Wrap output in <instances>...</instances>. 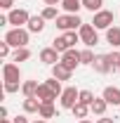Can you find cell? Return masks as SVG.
I'll return each mask as SVG.
<instances>
[{"label":"cell","instance_id":"24","mask_svg":"<svg viewBox=\"0 0 120 123\" xmlns=\"http://www.w3.org/2000/svg\"><path fill=\"white\" fill-rule=\"evenodd\" d=\"M38 116L40 118H54L57 116V109H54V104H40V111H38Z\"/></svg>","mask_w":120,"mask_h":123},{"label":"cell","instance_id":"14","mask_svg":"<svg viewBox=\"0 0 120 123\" xmlns=\"http://www.w3.org/2000/svg\"><path fill=\"white\" fill-rule=\"evenodd\" d=\"M94 71L97 74H108L111 71V64H108V59H106V55H97V59H94Z\"/></svg>","mask_w":120,"mask_h":123},{"label":"cell","instance_id":"35","mask_svg":"<svg viewBox=\"0 0 120 123\" xmlns=\"http://www.w3.org/2000/svg\"><path fill=\"white\" fill-rule=\"evenodd\" d=\"M7 118V107H0V121Z\"/></svg>","mask_w":120,"mask_h":123},{"label":"cell","instance_id":"33","mask_svg":"<svg viewBox=\"0 0 120 123\" xmlns=\"http://www.w3.org/2000/svg\"><path fill=\"white\" fill-rule=\"evenodd\" d=\"M97 123H115V121H113V118H106V116H99Z\"/></svg>","mask_w":120,"mask_h":123},{"label":"cell","instance_id":"36","mask_svg":"<svg viewBox=\"0 0 120 123\" xmlns=\"http://www.w3.org/2000/svg\"><path fill=\"white\" fill-rule=\"evenodd\" d=\"M78 123H97V121H90V118H80Z\"/></svg>","mask_w":120,"mask_h":123},{"label":"cell","instance_id":"7","mask_svg":"<svg viewBox=\"0 0 120 123\" xmlns=\"http://www.w3.org/2000/svg\"><path fill=\"white\" fill-rule=\"evenodd\" d=\"M7 19H10V24H12L14 29H21V26L28 24L31 14L26 12V10H10V12H7Z\"/></svg>","mask_w":120,"mask_h":123},{"label":"cell","instance_id":"38","mask_svg":"<svg viewBox=\"0 0 120 123\" xmlns=\"http://www.w3.org/2000/svg\"><path fill=\"white\" fill-rule=\"evenodd\" d=\"M0 123H12V121H10V118H2V121H0Z\"/></svg>","mask_w":120,"mask_h":123},{"label":"cell","instance_id":"28","mask_svg":"<svg viewBox=\"0 0 120 123\" xmlns=\"http://www.w3.org/2000/svg\"><path fill=\"white\" fill-rule=\"evenodd\" d=\"M101 5H104V0H82V7H85V10H90L92 14H94V12H99V10H101Z\"/></svg>","mask_w":120,"mask_h":123},{"label":"cell","instance_id":"32","mask_svg":"<svg viewBox=\"0 0 120 123\" xmlns=\"http://www.w3.org/2000/svg\"><path fill=\"white\" fill-rule=\"evenodd\" d=\"M12 123H31V121L26 118V114H21V116H14V118H12Z\"/></svg>","mask_w":120,"mask_h":123},{"label":"cell","instance_id":"30","mask_svg":"<svg viewBox=\"0 0 120 123\" xmlns=\"http://www.w3.org/2000/svg\"><path fill=\"white\" fill-rule=\"evenodd\" d=\"M10 52H12V45L2 40V43H0V57H2V59H7V57H10Z\"/></svg>","mask_w":120,"mask_h":123},{"label":"cell","instance_id":"22","mask_svg":"<svg viewBox=\"0 0 120 123\" xmlns=\"http://www.w3.org/2000/svg\"><path fill=\"white\" fill-rule=\"evenodd\" d=\"M97 59V55L92 52V47H85V50H80V64H85V66H92Z\"/></svg>","mask_w":120,"mask_h":123},{"label":"cell","instance_id":"8","mask_svg":"<svg viewBox=\"0 0 120 123\" xmlns=\"http://www.w3.org/2000/svg\"><path fill=\"white\" fill-rule=\"evenodd\" d=\"M61 64H64V66H68L71 71H75V69L80 66V52H78L75 47H71V50H66V52L61 55Z\"/></svg>","mask_w":120,"mask_h":123},{"label":"cell","instance_id":"3","mask_svg":"<svg viewBox=\"0 0 120 123\" xmlns=\"http://www.w3.org/2000/svg\"><path fill=\"white\" fill-rule=\"evenodd\" d=\"M54 24H57V29H59V31H64V33H66V31H75V29H80L85 21L80 19V14H59Z\"/></svg>","mask_w":120,"mask_h":123},{"label":"cell","instance_id":"21","mask_svg":"<svg viewBox=\"0 0 120 123\" xmlns=\"http://www.w3.org/2000/svg\"><path fill=\"white\" fill-rule=\"evenodd\" d=\"M31 59V50L28 47H16L14 52H12V62H19V64H21V62H28Z\"/></svg>","mask_w":120,"mask_h":123},{"label":"cell","instance_id":"18","mask_svg":"<svg viewBox=\"0 0 120 123\" xmlns=\"http://www.w3.org/2000/svg\"><path fill=\"white\" fill-rule=\"evenodd\" d=\"M106 43H111L113 47L120 50V26H111L106 31Z\"/></svg>","mask_w":120,"mask_h":123},{"label":"cell","instance_id":"20","mask_svg":"<svg viewBox=\"0 0 120 123\" xmlns=\"http://www.w3.org/2000/svg\"><path fill=\"white\" fill-rule=\"evenodd\" d=\"M52 47H54L59 55H64L66 50H71V45H68V40H66V36H64V33H61V36H57V38L52 40Z\"/></svg>","mask_w":120,"mask_h":123},{"label":"cell","instance_id":"1","mask_svg":"<svg viewBox=\"0 0 120 123\" xmlns=\"http://www.w3.org/2000/svg\"><path fill=\"white\" fill-rule=\"evenodd\" d=\"M19 80H21V69H19V64L5 62V64H2V85H5V92H7V95L19 92V88H21Z\"/></svg>","mask_w":120,"mask_h":123},{"label":"cell","instance_id":"6","mask_svg":"<svg viewBox=\"0 0 120 123\" xmlns=\"http://www.w3.org/2000/svg\"><path fill=\"white\" fill-rule=\"evenodd\" d=\"M78 102H80V90H75L73 85L64 88V92H61V97H59V104H61V107H64V109H73Z\"/></svg>","mask_w":120,"mask_h":123},{"label":"cell","instance_id":"2","mask_svg":"<svg viewBox=\"0 0 120 123\" xmlns=\"http://www.w3.org/2000/svg\"><path fill=\"white\" fill-rule=\"evenodd\" d=\"M28 40H31V31L28 29H10L5 33V43H10V45L14 47H28Z\"/></svg>","mask_w":120,"mask_h":123},{"label":"cell","instance_id":"23","mask_svg":"<svg viewBox=\"0 0 120 123\" xmlns=\"http://www.w3.org/2000/svg\"><path fill=\"white\" fill-rule=\"evenodd\" d=\"M71 111H73V116H75V118L80 121V118H87V114H90L92 109L87 107V104H82V102H78V104H75V107L71 109Z\"/></svg>","mask_w":120,"mask_h":123},{"label":"cell","instance_id":"15","mask_svg":"<svg viewBox=\"0 0 120 123\" xmlns=\"http://www.w3.org/2000/svg\"><path fill=\"white\" fill-rule=\"evenodd\" d=\"M40 104H43V102H40L38 97H26V99H24V114H38V111H40Z\"/></svg>","mask_w":120,"mask_h":123},{"label":"cell","instance_id":"29","mask_svg":"<svg viewBox=\"0 0 120 123\" xmlns=\"http://www.w3.org/2000/svg\"><path fill=\"white\" fill-rule=\"evenodd\" d=\"M94 99H97V97H94V92H92V90H80V102H82V104L92 107Z\"/></svg>","mask_w":120,"mask_h":123},{"label":"cell","instance_id":"11","mask_svg":"<svg viewBox=\"0 0 120 123\" xmlns=\"http://www.w3.org/2000/svg\"><path fill=\"white\" fill-rule=\"evenodd\" d=\"M101 97H104L108 104H113V107H120V88H113V85H108V88H104Z\"/></svg>","mask_w":120,"mask_h":123},{"label":"cell","instance_id":"9","mask_svg":"<svg viewBox=\"0 0 120 123\" xmlns=\"http://www.w3.org/2000/svg\"><path fill=\"white\" fill-rule=\"evenodd\" d=\"M40 62L47 64V66H54V64L61 62V55L54 50V47H43V50H40Z\"/></svg>","mask_w":120,"mask_h":123},{"label":"cell","instance_id":"5","mask_svg":"<svg viewBox=\"0 0 120 123\" xmlns=\"http://www.w3.org/2000/svg\"><path fill=\"white\" fill-rule=\"evenodd\" d=\"M78 33H80V43H85V47H94L99 43V33L92 24H82L78 29Z\"/></svg>","mask_w":120,"mask_h":123},{"label":"cell","instance_id":"31","mask_svg":"<svg viewBox=\"0 0 120 123\" xmlns=\"http://www.w3.org/2000/svg\"><path fill=\"white\" fill-rule=\"evenodd\" d=\"M0 7L10 12V10H14V0H0Z\"/></svg>","mask_w":120,"mask_h":123},{"label":"cell","instance_id":"19","mask_svg":"<svg viewBox=\"0 0 120 123\" xmlns=\"http://www.w3.org/2000/svg\"><path fill=\"white\" fill-rule=\"evenodd\" d=\"M38 80H24L21 83V92H24V97H35V92H38Z\"/></svg>","mask_w":120,"mask_h":123},{"label":"cell","instance_id":"26","mask_svg":"<svg viewBox=\"0 0 120 123\" xmlns=\"http://www.w3.org/2000/svg\"><path fill=\"white\" fill-rule=\"evenodd\" d=\"M45 85H47L52 92H54V95H59V97H61V92H64V88H61V80H57L54 76H49V78L45 80Z\"/></svg>","mask_w":120,"mask_h":123},{"label":"cell","instance_id":"25","mask_svg":"<svg viewBox=\"0 0 120 123\" xmlns=\"http://www.w3.org/2000/svg\"><path fill=\"white\" fill-rule=\"evenodd\" d=\"M106 59H108V64H111V71H118V69H120V50L108 52V55H106Z\"/></svg>","mask_w":120,"mask_h":123},{"label":"cell","instance_id":"10","mask_svg":"<svg viewBox=\"0 0 120 123\" xmlns=\"http://www.w3.org/2000/svg\"><path fill=\"white\" fill-rule=\"evenodd\" d=\"M35 97H38L43 104H54V99H57L59 95H54V92L49 90L45 83H40V85H38V92H35Z\"/></svg>","mask_w":120,"mask_h":123},{"label":"cell","instance_id":"37","mask_svg":"<svg viewBox=\"0 0 120 123\" xmlns=\"http://www.w3.org/2000/svg\"><path fill=\"white\" fill-rule=\"evenodd\" d=\"M31 123H49V121H45V118H40V121H31Z\"/></svg>","mask_w":120,"mask_h":123},{"label":"cell","instance_id":"27","mask_svg":"<svg viewBox=\"0 0 120 123\" xmlns=\"http://www.w3.org/2000/svg\"><path fill=\"white\" fill-rule=\"evenodd\" d=\"M40 14H43V19H45V21H57L59 12H57V7H52V5H45V10H43Z\"/></svg>","mask_w":120,"mask_h":123},{"label":"cell","instance_id":"4","mask_svg":"<svg viewBox=\"0 0 120 123\" xmlns=\"http://www.w3.org/2000/svg\"><path fill=\"white\" fill-rule=\"evenodd\" d=\"M92 26H94L97 31H108L111 26H113V12H111V10H99V12H94Z\"/></svg>","mask_w":120,"mask_h":123},{"label":"cell","instance_id":"12","mask_svg":"<svg viewBox=\"0 0 120 123\" xmlns=\"http://www.w3.org/2000/svg\"><path fill=\"white\" fill-rule=\"evenodd\" d=\"M52 76L57 78V80H71V76H73V71L68 69V66H64V64H54L52 66Z\"/></svg>","mask_w":120,"mask_h":123},{"label":"cell","instance_id":"34","mask_svg":"<svg viewBox=\"0 0 120 123\" xmlns=\"http://www.w3.org/2000/svg\"><path fill=\"white\" fill-rule=\"evenodd\" d=\"M45 5H52V7H57V5H61V0H43Z\"/></svg>","mask_w":120,"mask_h":123},{"label":"cell","instance_id":"17","mask_svg":"<svg viewBox=\"0 0 120 123\" xmlns=\"http://www.w3.org/2000/svg\"><path fill=\"white\" fill-rule=\"evenodd\" d=\"M61 7L66 14H78L82 7V0H61Z\"/></svg>","mask_w":120,"mask_h":123},{"label":"cell","instance_id":"39","mask_svg":"<svg viewBox=\"0 0 120 123\" xmlns=\"http://www.w3.org/2000/svg\"><path fill=\"white\" fill-rule=\"evenodd\" d=\"M118 74H120V69H118Z\"/></svg>","mask_w":120,"mask_h":123},{"label":"cell","instance_id":"16","mask_svg":"<svg viewBox=\"0 0 120 123\" xmlns=\"http://www.w3.org/2000/svg\"><path fill=\"white\" fill-rule=\"evenodd\" d=\"M92 114L94 116H106V109H108V102H106L104 97H97L94 102H92Z\"/></svg>","mask_w":120,"mask_h":123},{"label":"cell","instance_id":"13","mask_svg":"<svg viewBox=\"0 0 120 123\" xmlns=\"http://www.w3.org/2000/svg\"><path fill=\"white\" fill-rule=\"evenodd\" d=\"M26 29H28L31 33H43V31H45V19H43V14L31 17L28 24H26Z\"/></svg>","mask_w":120,"mask_h":123}]
</instances>
